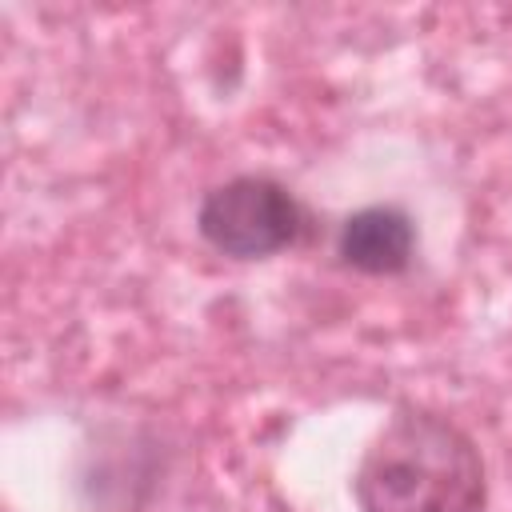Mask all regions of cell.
Listing matches in <instances>:
<instances>
[{"instance_id":"cell-1","label":"cell","mask_w":512,"mask_h":512,"mask_svg":"<svg viewBox=\"0 0 512 512\" xmlns=\"http://www.w3.org/2000/svg\"><path fill=\"white\" fill-rule=\"evenodd\" d=\"M360 512H484V460L444 416L400 408L368 444L356 480Z\"/></svg>"},{"instance_id":"cell-2","label":"cell","mask_w":512,"mask_h":512,"mask_svg":"<svg viewBox=\"0 0 512 512\" xmlns=\"http://www.w3.org/2000/svg\"><path fill=\"white\" fill-rule=\"evenodd\" d=\"M196 228L224 256L264 260L308 236V208L272 176H232L200 200Z\"/></svg>"},{"instance_id":"cell-3","label":"cell","mask_w":512,"mask_h":512,"mask_svg":"<svg viewBox=\"0 0 512 512\" xmlns=\"http://www.w3.org/2000/svg\"><path fill=\"white\" fill-rule=\"evenodd\" d=\"M336 252L348 268L368 272V276H396L412 264L416 252V228L408 220V212L392 208V204H372L360 208L344 220Z\"/></svg>"}]
</instances>
